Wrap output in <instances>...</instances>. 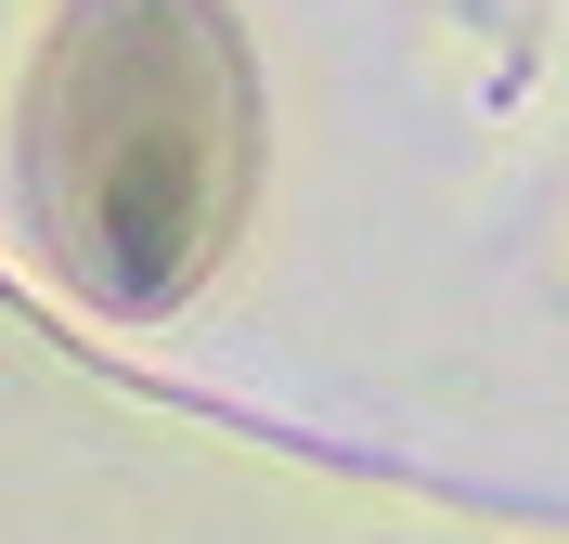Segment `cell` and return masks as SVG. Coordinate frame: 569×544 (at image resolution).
<instances>
[{"label": "cell", "instance_id": "obj_1", "mask_svg": "<svg viewBox=\"0 0 569 544\" xmlns=\"http://www.w3.org/2000/svg\"><path fill=\"white\" fill-rule=\"evenodd\" d=\"M27 208L78 298L169 311L220 273L259 181V91L220 0H78L27 78Z\"/></svg>", "mask_w": 569, "mask_h": 544}]
</instances>
